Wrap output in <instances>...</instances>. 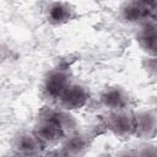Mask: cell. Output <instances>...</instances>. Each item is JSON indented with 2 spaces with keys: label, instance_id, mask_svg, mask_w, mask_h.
Returning a JSON list of instances; mask_svg holds the SVG:
<instances>
[{
  "label": "cell",
  "instance_id": "6da1fadb",
  "mask_svg": "<svg viewBox=\"0 0 157 157\" xmlns=\"http://www.w3.org/2000/svg\"><path fill=\"white\" fill-rule=\"evenodd\" d=\"M71 82V76L67 70L60 67L52 69L43 77L40 94L48 104H56Z\"/></svg>",
  "mask_w": 157,
  "mask_h": 157
},
{
  "label": "cell",
  "instance_id": "7a4b0ae2",
  "mask_svg": "<svg viewBox=\"0 0 157 157\" xmlns=\"http://www.w3.org/2000/svg\"><path fill=\"white\" fill-rule=\"evenodd\" d=\"M103 124L107 131L118 139H130L135 134V113L130 109L107 112Z\"/></svg>",
  "mask_w": 157,
  "mask_h": 157
},
{
  "label": "cell",
  "instance_id": "3957f363",
  "mask_svg": "<svg viewBox=\"0 0 157 157\" xmlns=\"http://www.w3.org/2000/svg\"><path fill=\"white\" fill-rule=\"evenodd\" d=\"M94 136L90 131L75 130L65 135L60 148L70 157H83L91 148Z\"/></svg>",
  "mask_w": 157,
  "mask_h": 157
},
{
  "label": "cell",
  "instance_id": "277c9868",
  "mask_svg": "<svg viewBox=\"0 0 157 157\" xmlns=\"http://www.w3.org/2000/svg\"><path fill=\"white\" fill-rule=\"evenodd\" d=\"M98 102L107 112L125 110L130 107L131 97L124 87L112 85L102 90L98 97Z\"/></svg>",
  "mask_w": 157,
  "mask_h": 157
},
{
  "label": "cell",
  "instance_id": "5b68a950",
  "mask_svg": "<svg viewBox=\"0 0 157 157\" xmlns=\"http://www.w3.org/2000/svg\"><path fill=\"white\" fill-rule=\"evenodd\" d=\"M119 18L129 26H137L151 21L150 7L146 1H125L119 6Z\"/></svg>",
  "mask_w": 157,
  "mask_h": 157
},
{
  "label": "cell",
  "instance_id": "8992f818",
  "mask_svg": "<svg viewBox=\"0 0 157 157\" xmlns=\"http://www.w3.org/2000/svg\"><path fill=\"white\" fill-rule=\"evenodd\" d=\"M88 99L90 91L87 90V87L78 82H71L56 104L63 109L72 113L75 110L82 109L88 103Z\"/></svg>",
  "mask_w": 157,
  "mask_h": 157
},
{
  "label": "cell",
  "instance_id": "52a82bcc",
  "mask_svg": "<svg viewBox=\"0 0 157 157\" xmlns=\"http://www.w3.org/2000/svg\"><path fill=\"white\" fill-rule=\"evenodd\" d=\"M44 16L49 25L63 26L77 17V11L75 6L65 1H52L44 7Z\"/></svg>",
  "mask_w": 157,
  "mask_h": 157
},
{
  "label": "cell",
  "instance_id": "ba28073f",
  "mask_svg": "<svg viewBox=\"0 0 157 157\" xmlns=\"http://www.w3.org/2000/svg\"><path fill=\"white\" fill-rule=\"evenodd\" d=\"M39 118L49 120L58 125L60 129L69 134L71 131L77 130V120L72 115L71 112L63 109L58 104H48L39 112Z\"/></svg>",
  "mask_w": 157,
  "mask_h": 157
},
{
  "label": "cell",
  "instance_id": "9c48e42d",
  "mask_svg": "<svg viewBox=\"0 0 157 157\" xmlns=\"http://www.w3.org/2000/svg\"><path fill=\"white\" fill-rule=\"evenodd\" d=\"M157 135V112L141 109L135 113V134L140 140H151Z\"/></svg>",
  "mask_w": 157,
  "mask_h": 157
},
{
  "label": "cell",
  "instance_id": "30bf717a",
  "mask_svg": "<svg viewBox=\"0 0 157 157\" xmlns=\"http://www.w3.org/2000/svg\"><path fill=\"white\" fill-rule=\"evenodd\" d=\"M32 131L38 137V140L42 142V145L44 147L55 146L58 144H61L63 139L66 135L65 131L63 129H60L58 125H55L54 123H52L49 120L40 119V118L34 124Z\"/></svg>",
  "mask_w": 157,
  "mask_h": 157
},
{
  "label": "cell",
  "instance_id": "8fae6325",
  "mask_svg": "<svg viewBox=\"0 0 157 157\" xmlns=\"http://www.w3.org/2000/svg\"><path fill=\"white\" fill-rule=\"evenodd\" d=\"M137 45L152 58H157V25L148 21L140 27L135 33Z\"/></svg>",
  "mask_w": 157,
  "mask_h": 157
},
{
  "label": "cell",
  "instance_id": "7c38bea8",
  "mask_svg": "<svg viewBox=\"0 0 157 157\" xmlns=\"http://www.w3.org/2000/svg\"><path fill=\"white\" fill-rule=\"evenodd\" d=\"M44 146L33 134V131H21L13 137V150L16 155L38 156L42 153Z\"/></svg>",
  "mask_w": 157,
  "mask_h": 157
},
{
  "label": "cell",
  "instance_id": "4fadbf2b",
  "mask_svg": "<svg viewBox=\"0 0 157 157\" xmlns=\"http://www.w3.org/2000/svg\"><path fill=\"white\" fill-rule=\"evenodd\" d=\"M142 69L153 80H157V58L147 56L142 60Z\"/></svg>",
  "mask_w": 157,
  "mask_h": 157
},
{
  "label": "cell",
  "instance_id": "5bb4252c",
  "mask_svg": "<svg viewBox=\"0 0 157 157\" xmlns=\"http://www.w3.org/2000/svg\"><path fill=\"white\" fill-rule=\"evenodd\" d=\"M137 157H157V146L151 144H145L136 150Z\"/></svg>",
  "mask_w": 157,
  "mask_h": 157
},
{
  "label": "cell",
  "instance_id": "9a60e30c",
  "mask_svg": "<svg viewBox=\"0 0 157 157\" xmlns=\"http://www.w3.org/2000/svg\"><path fill=\"white\" fill-rule=\"evenodd\" d=\"M43 157H70V156L66 155L61 148H54V150H50L47 153H44Z\"/></svg>",
  "mask_w": 157,
  "mask_h": 157
},
{
  "label": "cell",
  "instance_id": "2e32d148",
  "mask_svg": "<svg viewBox=\"0 0 157 157\" xmlns=\"http://www.w3.org/2000/svg\"><path fill=\"white\" fill-rule=\"evenodd\" d=\"M151 13V21L157 25V1H147Z\"/></svg>",
  "mask_w": 157,
  "mask_h": 157
},
{
  "label": "cell",
  "instance_id": "e0dca14e",
  "mask_svg": "<svg viewBox=\"0 0 157 157\" xmlns=\"http://www.w3.org/2000/svg\"><path fill=\"white\" fill-rule=\"evenodd\" d=\"M115 157H137V153H136V150L135 151H132V150H124V151L118 152Z\"/></svg>",
  "mask_w": 157,
  "mask_h": 157
},
{
  "label": "cell",
  "instance_id": "ac0fdd59",
  "mask_svg": "<svg viewBox=\"0 0 157 157\" xmlns=\"http://www.w3.org/2000/svg\"><path fill=\"white\" fill-rule=\"evenodd\" d=\"M15 157H43V156H40V155H38V156H25V155H16L15 153Z\"/></svg>",
  "mask_w": 157,
  "mask_h": 157
},
{
  "label": "cell",
  "instance_id": "d6986e66",
  "mask_svg": "<svg viewBox=\"0 0 157 157\" xmlns=\"http://www.w3.org/2000/svg\"><path fill=\"white\" fill-rule=\"evenodd\" d=\"M5 157H15V155H12V156H5Z\"/></svg>",
  "mask_w": 157,
  "mask_h": 157
}]
</instances>
